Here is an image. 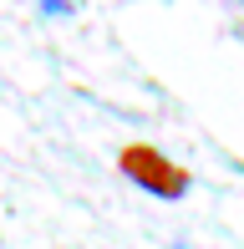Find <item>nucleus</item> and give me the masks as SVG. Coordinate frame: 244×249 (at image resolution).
<instances>
[{
    "instance_id": "obj_1",
    "label": "nucleus",
    "mask_w": 244,
    "mask_h": 249,
    "mask_svg": "<svg viewBox=\"0 0 244 249\" xmlns=\"http://www.w3.org/2000/svg\"><path fill=\"white\" fill-rule=\"evenodd\" d=\"M117 163H122V173L138 188H148V194H158V198H183L188 194V173L178 163H168L158 148H122Z\"/></svg>"
},
{
    "instance_id": "obj_2",
    "label": "nucleus",
    "mask_w": 244,
    "mask_h": 249,
    "mask_svg": "<svg viewBox=\"0 0 244 249\" xmlns=\"http://www.w3.org/2000/svg\"><path fill=\"white\" fill-rule=\"evenodd\" d=\"M46 10H71V5H66V0H46Z\"/></svg>"
}]
</instances>
